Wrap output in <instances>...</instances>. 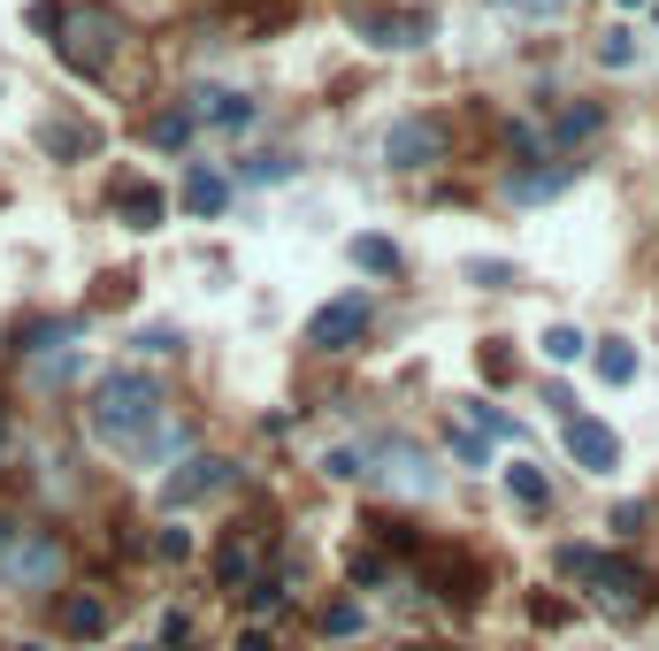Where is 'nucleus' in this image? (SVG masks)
<instances>
[{"instance_id":"obj_1","label":"nucleus","mask_w":659,"mask_h":651,"mask_svg":"<svg viewBox=\"0 0 659 651\" xmlns=\"http://www.w3.org/2000/svg\"><path fill=\"white\" fill-rule=\"evenodd\" d=\"M85 430H92L108 453L146 460V467L185 445V430H169V398H161V384H154L146 368H108V376L92 384V398H85Z\"/></svg>"},{"instance_id":"obj_2","label":"nucleus","mask_w":659,"mask_h":651,"mask_svg":"<svg viewBox=\"0 0 659 651\" xmlns=\"http://www.w3.org/2000/svg\"><path fill=\"white\" fill-rule=\"evenodd\" d=\"M31 31L55 39V55L77 77H100V69L124 55V39H131V23L108 0H31Z\"/></svg>"},{"instance_id":"obj_3","label":"nucleus","mask_w":659,"mask_h":651,"mask_svg":"<svg viewBox=\"0 0 659 651\" xmlns=\"http://www.w3.org/2000/svg\"><path fill=\"white\" fill-rule=\"evenodd\" d=\"M591 598L613 613V621H637V613H652V568H637V560H613V552H598V568H591Z\"/></svg>"},{"instance_id":"obj_4","label":"nucleus","mask_w":659,"mask_h":651,"mask_svg":"<svg viewBox=\"0 0 659 651\" xmlns=\"http://www.w3.org/2000/svg\"><path fill=\"white\" fill-rule=\"evenodd\" d=\"M368 323H376V299H368V292H337L330 307L307 315V345H315V353H345V345L368 337Z\"/></svg>"},{"instance_id":"obj_5","label":"nucleus","mask_w":659,"mask_h":651,"mask_svg":"<svg viewBox=\"0 0 659 651\" xmlns=\"http://www.w3.org/2000/svg\"><path fill=\"white\" fill-rule=\"evenodd\" d=\"M230 483H238V467H230V460L193 453L177 475H161V506H169V514H185V506H199V499H223Z\"/></svg>"},{"instance_id":"obj_6","label":"nucleus","mask_w":659,"mask_h":651,"mask_svg":"<svg viewBox=\"0 0 659 651\" xmlns=\"http://www.w3.org/2000/svg\"><path fill=\"white\" fill-rule=\"evenodd\" d=\"M384 161L406 169V177H414V169H437V161H445V124H437V116H399L392 138H384Z\"/></svg>"},{"instance_id":"obj_7","label":"nucleus","mask_w":659,"mask_h":651,"mask_svg":"<svg viewBox=\"0 0 659 651\" xmlns=\"http://www.w3.org/2000/svg\"><path fill=\"white\" fill-rule=\"evenodd\" d=\"M422 583L437 590L445 605H475L483 598V568L468 552H453V544H422Z\"/></svg>"},{"instance_id":"obj_8","label":"nucleus","mask_w":659,"mask_h":651,"mask_svg":"<svg viewBox=\"0 0 659 651\" xmlns=\"http://www.w3.org/2000/svg\"><path fill=\"white\" fill-rule=\"evenodd\" d=\"M262 560H268L262 529H230V536L215 544V583H223V590H254V583H262Z\"/></svg>"},{"instance_id":"obj_9","label":"nucleus","mask_w":659,"mask_h":651,"mask_svg":"<svg viewBox=\"0 0 659 651\" xmlns=\"http://www.w3.org/2000/svg\"><path fill=\"white\" fill-rule=\"evenodd\" d=\"M353 31L368 39V47H422L430 39V16H414V8H353Z\"/></svg>"},{"instance_id":"obj_10","label":"nucleus","mask_w":659,"mask_h":651,"mask_svg":"<svg viewBox=\"0 0 659 651\" xmlns=\"http://www.w3.org/2000/svg\"><path fill=\"white\" fill-rule=\"evenodd\" d=\"M568 460H576L583 475H613V467H621V437H613L598 414H568Z\"/></svg>"},{"instance_id":"obj_11","label":"nucleus","mask_w":659,"mask_h":651,"mask_svg":"<svg viewBox=\"0 0 659 651\" xmlns=\"http://www.w3.org/2000/svg\"><path fill=\"white\" fill-rule=\"evenodd\" d=\"M0 575H8V583H55V575H62V552H55L47 536L0 544Z\"/></svg>"},{"instance_id":"obj_12","label":"nucleus","mask_w":659,"mask_h":651,"mask_svg":"<svg viewBox=\"0 0 659 651\" xmlns=\"http://www.w3.org/2000/svg\"><path fill=\"white\" fill-rule=\"evenodd\" d=\"M376 460H384L376 475H392V483L406 491V499H430V491H437V467H430V460L414 453V445H376Z\"/></svg>"},{"instance_id":"obj_13","label":"nucleus","mask_w":659,"mask_h":651,"mask_svg":"<svg viewBox=\"0 0 659 651\" xmlns=\"http://www.w3.org/2000/svg\"><path fill=\"white\" fill-rule=\"evenodd\" d=\"M116 215H124V230H161L169 199H161V185H138V177H124V185H116Z\"/></svg>"},{"instance_id":"obj_14","label":"nucleus","mask_w":659,"mask_h":651,"mask_svg":"<svg viewBox=\"0 0 659 651\" xmlns=\"http://www.w3.org/2000/svg\"><path fill=\"white\" fill-rule=\"evenodd\" d=\"M598 130H606V100H568V108L552 116V130H544V146H583Z\"/></svg>"},{"instance_id":"obj_15","label":"nucleus","mask_w":659,"mask_h":651,"mask_svg":"<svg viewBox=\"0 0 659 651\" xmlns=\"http://www.w3.org/2000/svg\"><path fill=\"white\" fill-rule=\"evenodd\" d=\"M62 637H77V644L108 637V605H100L92 590H69V598H62Z\"/></svg>"},{"instance_id":"obj_16","label":"nucleus","mask_w":659,"mask_h":651,"mask_svg":"<svg viewBox=\"0 0 659 651\" xmlns=\"http://www.w3.org/2000/svg\"><path fill=\"white\" fill-rule=\"evenodd\" d=\"M193 124L246 130V124H254V100H246V92H199V100H193Z\"/></svg>"},{"instance_id":"obj_17","label":"nucleus","mask_w":659,"mask_h":651,"mask_svg":"<svg viewBox=\"0 0 659 651\" xmlns=\"http://www.w3.org/2000/svg\"><path fill=\"white\" fill-rule=\"evenodd\" d=\"M185 207H193V215H223V207H230V177L207 169V161L185 169Z\"/></svg>"},{"instance_id":"obj_18","label":"nucleus","mask_w":659,"mask_h":651,"mask_svg":"<svg viewBox=\"0 0 659 651\" xmlns=\"http://www.w3.org/2000/svg\"><path fill=\"white\" fill-rule=\"evenodd\" d=\"M506 491H514V506H522V514H544V506H552V483H544V467H537V460H506Z\"/></svg>"},{"instance_id":"obj_19","label":"nucleus","mask_w":659,"mask_h":651,"mask_svg":"<svg viewBox=\"0 0 659 651\" xmlns=\"http://www.w3.org/2000/svg\"><path fill=\"white\" fill-rule=\"evenodd\" d=\"M39 138H47V154H55V161H85V154L100 146V130H92V124H69V116H55Z\"/></svg>"},{"instance_id":"obj_20","label":"nucleus","mask_w":659,"mask_h":651,"mask_svg":"<svg viewBox=\"0 0 659 651\" xmlns=\"http://www.w3.org/2000/svg\"><path fill=\"white\" fill-rule=\"evenodd\" d=\"M193 108H161V116H154V124H146V138H154V146H161V154H185V146H193Z\"/></svg>"},{"instance_id":"obj_21","label":"nucleus","mask_w":659,"mask_h":651,"mask_svg":"<svg viewBox=\"0 0 659 651\" xmlns=\"http://www.w3.org/2000/svg\"><path fill=\"white\" fill-rule=\"evenodd\" d=\"M345 254H353V268H368V276H399V268H406L399 246H392V238H376V230H368V238H353Z\"/></svg>"},{"instance_id":"obj_22","label":"nucleus","mask_w":659,"mask_h":651,"mask_svg":"<svg viewBox=\"0 0 659 651\" xmlns=\"http://www.w3.org/2000/svg\"><path fill=\"white\" fill-rule=\"evenodd\" d=\"M598 384H637V345L629 337H606L598 345Z\"/></svg>"},{"instance_id":"obj_23","label":"nucleus","mask_w":659,"mask_h":651,"mask_svg":"<svg viewBox=\"0 0 659 651\" xmlns=\"http://www.w3.org/2000/svg\"><path fill=\"white\" fill-rule=\"evenodd\" d=\"M576 185V161H560V169H522L514 177V199H552V193H568Z\"/></svg>"},{"instance_id":"obj_24","label":"nucleus","mask_w":659,"mask_h":651,"mask_svg":"<svg viewBox=\"0 0 659 651\" xmlns=\"http://www.w3.org/2000/svg\"><path fill=\"white\" fill-rule=\"evenodd\" d=\"M292 177V154H254V161H238V185H284Z\"/></svg>"},{"instance_id":"obj_25","label":"nucleus","mask_w":659,"mask_h":651,"mask_svg":"<svg viewBox=\"0 0 659 651\" xmlns=\"http://www.w3.org/2000/svg\"><path fill=\"white\" fill-rule=\"evenodd\" d=\"M461 414H468V430H483V437H522V422H514V414H499V406H483V398L461 406Z\"/></svg>"},{"instance_id":"obj_26","label":"nucleus","mask_w":659,"mask_h":651,"mask_svg":"<svg viewBox=\"0 0 659 651\" xmlns=\"http://www.w3.org/2000/svg\"><path fill=\"white\" fill-rule=\"evenodd\" d=\"M368 529H376V544H392V552H414V560H422V536H414V529H406L399 514H376Z\"/></svg>"},{"instance_id":"obj_27","label":"nucleus","mask_w":659,"mask_h":651,"mask_svg":"<svg viewBox=\"0 0 659 651\" xmlns=\"http://www.w3.org/2000/svg\"><path fill=\"white\" fill-rule=\"evenodd\" d=\"M552 568H560V575H576V583H591L598 544H560V552H552Z\"/></svg>"},{"instance_id":"obj_28","label":"nucleus","mask_w":659,"mask_h":651,"mask_svg":"<svg viewBox=\"0 0 659 651\" xmlns=\"http://www.w3.org/2000/svg\"><path fill=\"white\" fill-rule=\"evenodd\" d=\"M453 460H461V467H491V437H483V430H453Z\"/></svg>"},{"instance_id":"obj_29","label":"nucleus","mask_w":659,"mask_h":651,"mask_svg":"<svg viewBox=\"0 0 659 651\" xmlns=\"http://www.w3.org/2000/svg\"><path fill=\"white\" fill-rule=\"evenodd\" d=\"M468 276H475L483 292H514V260H468Z\"/></svg>"},{"instance_id":"obj_30","label":"nucleus","mask_w":659,"mask_h":651,"mask_svg":"<svg viewBox=\"0 0 659 651\" xmlns=\"http://www.w3.org/2000/svg\"><path fill=\"white\" fill-rule=\"evenodd\" d=\"M544 361H583V329H544Z\"/></svg>"},{"instance_id":"obj_31","label":"nucleus","mask_w":659,"mask_h":651,"mask_svg":"<svg viewBox=\"0 0 659 651\" xmlns=\"http://www.w3.org/2000/svg\"><path fill=\"white\" fill-rule=\"evenodd\" d=\"M598 62H606V69H629V62H637V39H629V31H606V39H598Z\"/></svg>"},{"instance_id":"obj_32","label":"nucleus","mask_w":659,"mask_h":651,"mask_svg":"<svg viewBox=\"0 0 659 651\" xmlns=\"http://www.w3.org/2000/svg\"><path fill=\"white\" fill-rule=\"evenodd\" d=\"M475 368H483L491 384H506V376H514V353H506V345H483V353H475Z\"/></svg>"},{"instance_id":"obj_33","label":"nucleus","mask_w":659,"mask_h":651,"mask_svg":"<svg viewBox=\"0 0 659 651\" xmlns=\"http://www.w3.org/2000/svg\"><path fill=\"white\" fill-rule=\"evenodd\" d=\"M154 552H161V560H193V529H177V521H169V529L154 536Z\"/></svg>"},{"instance_id":"obj_34","label":"nucleus","mask_w":659,"mask_h":651,"mask_svg":"<svg viewBox=\"0 0 659 651\" xmlns=\"http://www.w3.org/2000/svg\"><path fill=\"white\" fill-rule=\"evenodd\" d=\"M345 575H353V590H361V583H384L392 568H384V552H353V568H345Z\"/></svg>"},{"instance_id":"obj_35","label":"nucleus","mask_w":659,"mask_h":651,"mask_svg":"<svg viewBox=\"0 0 659 651\" xmlns=\"http://www.w3.org/2000/svg\"><path fill=\"white\" fill-rule=\"evenodd\" d=\"M323 629H330V637H353V629H361V605H353V598H337V605L323 613Z\"/></svg>"},{"instance_id":"obj_36","label":"nucleus","mask_w":659,"mask_h":651,"mask_svg":"<svg viewBox=\"0 0 659 651\" xmlns=\"http://www.w3.org/2000/svg\"><path fill=\"white\" fill-rule=\"evenodd\" d=\"M613 536H645V506H637V499L613 506Z\"/></svg>"},{"instance_id":"obj_37","label":"nucleus","mask_w":659,"mask_h":651,"mask_svg":"<svg viewBox=\"0 0 659 651\" xmlns=\"http://www.w3.org/2000/svg\"><path fill=\"white\" fill-rule=\"evenodd\" d=\"M529 613H537V621H544V629H560V621H568V605H560V598H544V590H537V598H529Z\"/></svg>"},{"instance_id":"obj_38","label":"nucleus","mask_w":659,"mask_h":651,"mask_svg":"<svg viewBox=\"0 0 659 651\" xmlns=\"http://www.w3.org/2000/svg\"><path fill=\"white\" fill-rule=\"evenodd\" d=\"M138 353H177V329H138Z\"/></svg>"},{"instance_id":"obj_39","label":"nucleus","mask_w":659,"mask_h":651,"mask_svg":"<svg viewBox=\"0 0 659 651\" xmlns=\"http://www.w3.org/2000/svg\"><path fill=\"white\" fill-rule=\"evenodd\" d=\"M238 651H276V644H268V629H246V637H238Z\"/></svg>"},{"instance_id":"obj_40","label":"nucleus","mask_w":659,"mask_h":651,"mask_svg":"<svg viewBox=\"0 0 659 651\" xmlns=\"http://www.w3.org/2000/svg\"><path fill=\"white\" fill-rule=\"evenodd\" d=\"M16 651H47V644H16Z\"/></svg>"},{"instance_id":"obj_41","label":"nucleus","mask_w":659,"mask_h":651,"mask_svg":"<svg viewBox=\"0 0 659 651\" xmlns=\"http://www.w3.org/2000/svg\"><path fill=\"white\" fill-rule=\"evenodd\" d=\"M621 8H645V0H621Z\"/></svg>"},{"instance_id":"obj_42","label":"nucleus","mask_w":659,"mask_h":651,"mask_svg":"<svg viewBox=\"0 0 659 651\" xmlns=\"http://www.w3.org/2000/svg\"><path fill=\"white\" fill-rule=\"evenodd\" d=\"M138 651H154V644H138Z\"/></svg>"}]
</instances>
